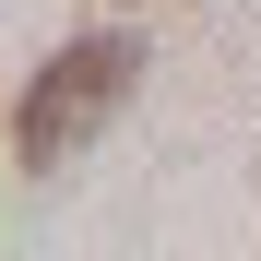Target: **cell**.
<instances>
[{
  "instance_id": "1",
  "label": "cell",
  "mask_w": 261,
  "mask_h": 261,
  "mask_svg": "<svg viewBox=\"0 0 261 261\" xmlns=\"http://www.w3.org/2000/svg\"><path fill=\"white\" fill-rule=\"evenodd\" d=\"M130 83H143V36H71L60 60H36V83L12 95V166H24V178L71 166L130 107Z\"/></svg>"
}]
</instances>
